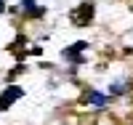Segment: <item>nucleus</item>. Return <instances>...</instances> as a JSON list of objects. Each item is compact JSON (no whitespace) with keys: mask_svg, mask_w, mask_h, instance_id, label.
Segmentation results:
<instances>
[{"mask_svg":"<svg viewBox=\"0 0 133 125\" xmlns=\"http://www.w3.org/2000/svg\"><path fill=\"white\" fill-rule=\"evenodd\" d=\"M83 48H88L85 43H75V45H69V48H64V59L66 61H75V64H80L85 56H83Z\"/></svg>","mask_w":133,"mask_h":125,"instance_id":"obj_3","label":"nucleus"},{"mask_svg":"<svg viewBox=\"0 0 133 125\" xmlns=\"http://www.w3.org/2000/svg\"><path fill=\"white\" fill-rule=\"evenodd\" d=\"M96 125H123L117 117H112V115H98L96 117Z\"/></svg>","mask_w":133,"mask_h":125,"instance_id":"obj_7","label":"nucleus"},{"mask_svg":"<svg viewBox=\"0 0 133 125\" xmlns=\"http://www.w3.org/2000/svg\"><path fill=\"white\" fill-rule=\"evenodd\" d=\"M21 96H24V90H21L19 85H8L5 90H3V96H0V109H8L14 101H19Z\"/></svg>","mask_w":133,"mask_h":125,"instance_id":"obj_2","label":"nucleus"},{"mask_svg":"<svg viewBox=\"0 0 133 125\" xmlns=\"http://www.w3.org/2000/svg\"><path fill=\"white\" fill-rule=\"evenodd\" d=\"M83 104H98L101 107V104H107V96H98L96 90H88V93L83 96Z\"/></svg>","mask_w":133,"mask_h":125,"instance_id":"obj_6","label":"nucleus"},{"mask_svg":"<svg viewBox=\"0 0 133 125\" xmlns=\"http://www.w3.org/2000/svg\"><path fill=\"white\" fill-rule=\"evenodd\" d=\"M21 5H24V11H27V14H29L32 19H40L43 14H45V11H43L40 5H35V3H32V0H21Z\"/></svg>","mask_w":133,"mask_h":125,"instance_id":"obj_5","label":"nucleus"},{"mask_svg":"<svg viewBox=\"0 0 133 125\" xmlns=\"http://www.w3.org/2000/svg\"><path fill=\"white\" fill-rule=\"evenodd\" d=\"M93 16H96V5H93V0H85V3H80L77 8H72L69 11V21L75 27H88L93 21Z\"/></svg>","mask_w":133,"mask_h":125,"instance_id":"obj_1","label":"nucleus"},{"mask_svg":"<svg viewBox=\"0 0 133 125\" xmlns=\"http://www.w3.org/2000/svg\"><path fill=\"white\" fill-rule=\"evenodd\" d=\"M8 51L14 53L16 59H24V53H27V51H24V35H19L14 43H11V45H8Z\"/></svg>","mask_w":133,"mask_h":125,"instance_id":"obj_4","label":"nucleus"},{"mask_svg":"<svg viewBox=\"0 0 133 125\" xmlns=\"http://www.w3.org/2000/svg\"><path fill=\"white\" fill-rule=\"evenodd\" d=\"M130 90H133V85H130Z\"/></svg>","mask_w":133,"mask_h":125,"instance_id":"obj_8","label":"nucleus"}]
</instances>
